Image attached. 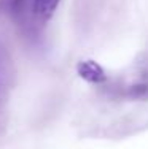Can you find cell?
Listing matches in <instances>:
<instances>
[{
    "mask_svg": "<svg viewBox=\"0 0 148 149\" xmlns=\"http://www.w3.org/2000/svg\"><path fill=\"white\" fill-rule=\"evenodd\" d=\"M119 95L131 100H148V52H142L134 63L132 76L123 86H112Z\"/></svg>",
    "mask_w": 148,
    "mask_h": 149,
    "instance_id": "cell-1",
    "label": "cell"
},
{
    "mask_svg": "<svg viewBox=\"0 0 148 149\" xmlns=\"http://www.w3.org/2000/svg\"><path fill=\"white\" fill-rule=\"evenodd\" d=\"M76 73H78V76L81 78V79H84L86 83L96 84V86H105V84L110 81V78L105 73V70L102 68L97 62L89 60V59L80 60V62L76 63Z\"/></svg>",
    "mask_w": 148,
    "mask_h": 149,
    "instance_id": "cell-2",
    "label": "cell"
},
{
    "mask_svg": "<svg viewBox=\"0 0 148 149\" xmlns=\"http://www.w3.org/2000/svg\"><path fill=\"white\" fill-rule=\"evenodd\" d=\"M32 3L34 0H0V13L18 22H27L32 19Z\"/></svg>",
    "mask_w": 148,
    "mask_h": 149,
    "instance_id": "cell-3",
    "label": "cell"
},
{
    "mask_svg": "<svg viewBox=\"0 0 148 149\" xmlns=\"http://www.w3.org/2000/svg\"><path fill=\"white\" fill-rule=\"evenodd\" d=\"M61 0H34L32 3V21L35 24H46L58 10Z\"/></svg>",
    "mask_w": 148,
    "mask_h": 149,
    "instance_id": "cell-4",
    "label": "cell"
}]
</instances>
